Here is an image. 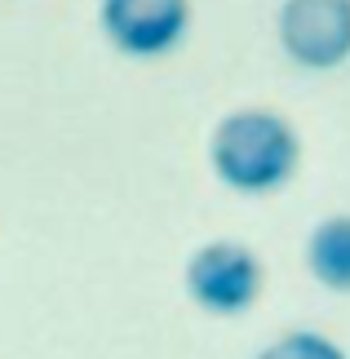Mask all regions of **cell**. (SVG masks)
I'll use <instances>...</instances> for the list:
<instances>
[{
	"mask_svg": "<svg viewBox=\"0 0 350 359\" xmlns=\"http://www.w3.org/2000/svg\"><path fill=\"white\" fill-rule=\"evenodd\" d=\"M306 266L324 288L350 293V213L324 217L306 240Z\"/></svg>",
	"mask_w": 350,
	"mask_h": 359,
	"instance_id": "cell-5",
	"label": "cell"
},
{
	"mask_svg": "<svg viewBox=\"0 0 350 359\" xmlns=\"http://www.w3.org/2000/svg\"><path fill=\"white\" fill-rule=\"evenodd\" d=\"M279 45L292 62L328 72L350 58V0H284Z\"/></svg>",
	"mask_w": 350,
	"mask_h": 359,
	"instance_id": "cell-3",
	"label": "cell"
},
{
	"mask_svg": "<svg viewBox=\"0 0 350 359\" xmlns=\"http://www.w3.org/2000/svg\"><path fill=\"white\" fill-rule=\"evenodd\" d=\"M107 40L133 58L169 53L191 27V0H102L97 5Z\"/></svg>",
	"mask_w": 350,
	"mask_h": 359,
	"instance_id": "cell-4",
	"label": "cell"
},
{
	"mask_svg": "<svg viewBox=\"0 0 350 359\" xmlns=\"http://www.w3.org/2000/svg\"><path fill=\"white\" fill-rule=\"evenodd\" d=\"M302 160V142L292 124L279 111L244 107L217 120L208 137V164L231 191L244 196H266V191L284 187Z\"/></svg>",
	"mask_w": 350,
	"mask_h": 359,
	"instance_id": "cell-1",
	"label": "cell"
},
{
	"mask_svg": "<svg viewBox=\"0 0 350 359\" xmlns=\"http://www.w3.org/2000/svg\"><path fill=\"white\" fill-rule=\"evenodd\" d=\"M257 359H346V351L337 341H328L324 333H284Z\"/></svg>",
	"mask_w": 350,
	"mask_h": 359,
	"instance_id": "cell-6",
	"label": "cell"
},
{
	"mask_svg": "<svg viewBox=\"0 0 350 359\" xmlns=\"http://www.w3.org/2000/svg\"><path fill=\"white\" fill-rule=\"evenodd\" d=\"M257 288H262V262L244 244L213 240V244L195 248L187 262V293L204 311H217V315L248 311Z\"/></svg>",
	"mask_w": 350,
	"mask_h": 359,
	"instance_id": "cell-2",
	"label": "cell"
}]
</instances>
